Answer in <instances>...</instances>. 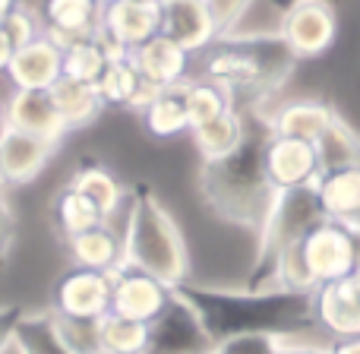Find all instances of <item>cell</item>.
I'll return each mask as SVG.
<instances>
[{
	"label": "cell",
	"instance_id": "1",
	"mask_svg": "<svg viewBox=\"0 0 360 354\" xmlns=\"http://www.w3.org/2000/svg\"><path fill=\"white\" fill-rule=\"evenodd\" d=\"M124 263L158 279L168 288H184L190 279V253L184 231L165 203L149 190H139L127 209L124 225Z\"/></svg>",
	"mask_w": 360,
	"mask_h": 354
},
{
	"label": "cell",
	"instance_id": "2",
	"mask_svg": "<svg viewBox=\"0 0 360 354\" xmlns=\"http://www.w3.org/2000/svg\"><path fill=\"white\" fill-rule=\"evenodd\" d=\"M360 269V244L351 225L323 218L304 237L288 244L272 260L275 288L294 294H313L319 285Z\"/></svg>",
	"mask_w": 360,
	"mask_h": 354
},
{
	"label": "cell",
	"instance_id": "3",
	"mask_svg": "<svg viewBox=\"0 0 360 354\" xmlns=\"http://www.w3.org/2000/svg\"><path fill=\"white\" fill-rule=\"evenodd\" d=\"M149 354H212L218 345L184 288L171 294L168 307L158 313L155 323H149Z\"/></svg>",
	"mask_w": 360,
	"mask_h": 354
},
{
	"label": "cell",
	"instance_id": "4",
	"mask_svg": "<svg viewBox=\"0 0 360 354\" xmlns=\"http://www.w3.org/2000/svg\"><path fill=\"white\" fill-rule=\"evenodd\" d=\"M316 222H323V209H319V199H316V184L275 193L272 206H269V212H266V231H262L266 260L272 263L288 244L304 237Z\"/></svg>",
	"mask_w": 360,
	"mask_h": 354
},
{
	"label": "cell",
	"instance_id": "5",
	"mask_svg": "<svg viewBox=\"0 0 360 354\" xmlns=\"http://www.w3.org/2000/svg\"><path fill=\"white\" fill-rule=\"evenodd\" d=\"M262 175L275 193L316 184V177L323 175L316 146L307 143V139L269 133L266 146H262Z\"/></svg>",
	"mask_w": 360,
	"mask_h": 354
},
{
	"label": "cell",
	"instance_id": "6",
	"mask_svg": "<svg viewBox=\"0 0 360 354\" xmlns=\"http://www.w3.org/2000/svg\"><path fill=\"white\" fill-rule=\"evenodd\" d=\"M335 10L329 0H294L281 16L278 38L294 57H319L335 42Z\"/></svg>",
	"mask_w": 360,
	"mask_h": 354
},
{
	"label": "cell",
	"instance_id": "7",
	"mask_svg": "<svg viewBox=\"0 0 360 354\" xmlns=\"http://www.w3.org/2000/svg\"><path fill=\"white\" fill-rule=\"evenodd\" d=\"M310 310L316 326L332 339H357L360 336V269L329 285H319L310 294Z\"/></svg>",
	"mask_w": 360,
	"mask_h": 354
},
{
	"label": "cell",
	"instance_id": "8",
	"mask_svg": "<svg viewBox=\"0 0 360 354\" xmlns=\"http://www.w3.org/2000/svg\"><path fill=\"white\" fill-rule=\"evenodd\" d=\"M111 310V275L95 269H70L54 288V313L60 320L95 323Z\"/></svg>",
	"mask_w": 360,
	"mask_h": 354
},
{
	"label": "cell",
	"instance_id": "9",
	"mask_svg": "<svg viewBox=\"0 0 360 354\" xmlns=\"http://www.w3.org/2000/svg\"><path fill=\"white\" fill-rule=\"evenodd\" d=\"M171 294L174 288L162 285L158 279L127 266V263L111 272V313H120V317L155 323L158 313L168 307Z\"/></svg>",
	"mask_w": 360,
	"mask_h": 354
},
{
	"label": "cell",
	"instance_id": "10",
	"mask_svg": "<svg viewBox=\"0 0 360 354\" xmlns=\"http://www.w3.org/2000/svg\"><path fill=\"white\" fill-rule=\"evenodd\" d=\"M101 0H38L44 35L57 48H70L76 42L95 38L101 32Z\"/></svg>",
	"mask_w": 360,
	"mask_h": 354
},
{
	"label": "cell",
	"instance_id": "11",
	"mask_svg": "<svg viewBox=\"0 0 360 354\" xmlns=\"http://www.w3.org/2000/svg\"><path fill=\"white\" fill-rule=\"evenodd\" d=\"M101 32L136 51L162 32V0H108L101 6Z\"/></svg>",
	"mask_w": 360,
	"mask_h": 354
},
{
	"label": "cell",
	"instance_id": "12",
	"mask_svg": "<svg viewBox=\"0 0 360 354\" xmlns=\"http://www.w3.org/2000/svg\"><path fill=\"white\" fill-rule=\"evenodd\" d=\"M162 32L186 54L205 51L215 38H221L209 0H162Z\"/></svg>",
	"mask_w": 360,
	"mask_h": 354
},
{
	"label": "cell",
	"instance_id": "13",
	"mask_svg": "<svg viewBox=\"0 0 360 354\" xmlns=\"http://www.w3.org/2000/svg\"><path fill=\"white\" fill-rule=\"evenodd\" d=\"M60 76L63 51L48 35L16 48L10 57V67H6V80L13 82V89H22V92H51Z\"/></svg>",
	"mask_w": 360,
	"mask_h": 354
},
{
	"label": "cell",
	"instance_id": "14",
	"mask_svg": "<svg viewBox=\"0 0 360 354\" xmlns=\"http://www.w3.org/2000/svg\"><path fill=\"white\" fill-rule=\"evenodd\" d=\"M51 152H54V143L4 124L0 127V187L6 190V187H22L35 180L48 165Z\"/></svg>",
	"mask_w": 360,
	"mask_h": 354
},
{
	"label": "cell",
	"instance_id": "15",
	"mask_svg": "<svg viewBox=\"0 0 360 354\" xmlns=\"http://www.w3.org/2000/svg\"><path fill=\"white\" fill-rule=\"evenodd\" d=\"M4 124L13 127V130L32 133L38 139H48V143H60L63 133H67V124L57 114L54 99L51 92H22V89H13V95L6 99L4 108Z\"/></svg>",
	"mask_w": 360,
	"mask_h": 354
},
{
	"label": "cell",
	"instance_id": "16",
	"mask_svg": "<svg viewBox=\"0 0 360 354\" xmlns=\"http://www.w3.org/2000/svg\"><path fill=\"white\" fill-rule=\"evenodd\" d=\"M130 61L139 70V76L155 89H168L184 82L186 67H190V54L177 42H171L165 32H158L155 38H149L136 51H130Z\"/></svg>",
	"mask_w": 360,
	"mask_h": 354
},
{
	"label": "cell",
	"instance_id": "17",
	"mask_svg": "<svg viewBox=\"0 0 360 354\" xmlns=\"http://www.w3.org/2000/svg\"><path fill=\"white\" fill-rule=\"evenodd\" d=\"M316 199L323 218L332 222H357L360 218V165L357 168L323 171L316 177Z\"/></svg>",
	"mask_w": 360,
	"mask_h": 354
},
{
	"label": "cell",
	"instance_id": "18",
	"mask_svg": "<svg viewBox=\"0 0 360 354\" xmlns=\"http://www.w3.org/2000/svg\"><path fill=\"white\" fill-rule=\"evenodd\" d=\"M101 92V101L105 105H114V108H133V111L143 114L149 108V101L155 99L158 89L149 86V82L139 76V70L133 67V61H114L105 67L101 80L95 82Z\"/></svg>",
	"mask_w": 360,
	"mask_h": 354
},
{
	"label": "cell",
	"instance_id": "19",
	"mask_svg": "<svg viewBox=\"0 0 360 354\" xmlns=\"http://www.w3.org/2000/svg\"><path fill=\"white\" fill-rule=\"evenodd\" d=\"M70 256L76 266L95 269V272L111 275L114 269L124 266V237L111 228L108 222H101L98 228H89L82 234L70 237Z\"/></svg>",
	"mask_w": 360,
	"mask_h": 354
},
{
	"label": "cell",
	"instance_id": "20",
	"mask_svg": "<svg viewBox=\"0 0 360 354\" xmlns=\"http://www.w3.org/2000/svg\"><path fill=\"white\" fill-rule=\"evenodd\" d=\"M13 351L16 354H76L70 348L60 317L54 310L22 313V320L16 326V339H13Z\"/></svg>",
	"mask_w": 360,
	"mask_h": 354
},
{
	"label": "cell",
	"instance_id": "21",
	"mask_svg": "<svg viewBox=\"0 0 360 354\" xmlns=\"http://www.w3.org/2000/svg\"><path fill=\"white\" fill-rule=\"evenodd\" d=\"M190 133H193V139H196V149L205 165H218V162H224V158L237 156V152L243 149V143H247V124H243L237 108H231V111L221 114L218 120H212V124L199 127V130H190Z\"/></svg>",
	"mask_w": 360,
	"mask_h": 354
},
{
	"label": "cell",
	"instance_id": "22",
	"mask_svg": "<svg viewBox=\"0 0 360 354\" xmlns=\"http://www.w3.org/2000/svg\"><path fill=\"white\" fill-rule=\"evenodd\" d=\"M51 99H54V108L63 118L67 130L86 127L89 120H95L98 111L105 108L98 86H95V82L73 80V76H60V80L54 82V89H51Z\"/></svg>",
	"mask_w": 360,
	"mask_h": 354
},
{
	"label": "cell",
	"instance_id": "23",
	"mask_svg": "<svg viewBox=\"0 0 360 354\" xmlns=\"http://www.w3.org/2000/svg\"><path fill=\"white\" fill-rule=\"evenodd\" d=\"M335 111L323 101L313 99H300L291 101V105L278 108L272 118V133L278 137H294V139H307V143H316L323 137V130L332 124Z\"/></svg>",
	"mask_w": 360,
	"mask_h": 354
},
{
	"label": "cell",
	"instance_id": "24",
	"mask_svg": "<svg viewBox=\"0 0 360 354\" xmlns=\"http://www.w3.org/2000/svg\"><path fill=\"white\" fill-rule=\"evenodd\" d=\"M184 105L190 130H199V127L212 124V120H218L221 114H228L234 108V92L224 89L221 82L202 76V80L184 82Z\"/></svg>",
	"mask_w": 360,
	"mask_h": 354
},
{
	"label": "cell",
	"instance_id": "25",
	"mask_svg": "<svg viewBox=\"0 0 360 354\" xmlns=\"http://www.w3.org/2000/svg\"><path fill=\"white\" fill-rule=\"evenodd\" d=\"M184 82L168 86V89H158L155 99H152L149 108L143 111V124H146V130H149L152 137L171 139V137H177V133L190 130L186 105H184Z\"/></svg>",
	"mask_w": 360,
	"mask_h": 354
},
{
	"label": "cell",
	"instance_id": "26",
	"mask_svg": "<svg viewBox=\"0 0 360 354\" xmlns=\"http://www.w3.org/2000/svg\"><path fill=\"white\" fill-rule=\"evenodd\" d=\"M149 323H139V320L120 317V313L108 310L98 320V345L101 351L111 354H149Z\"/></svg>",
	"mask_w": 360,
	"mask_h": 354
},
{
	"label": "cell",
	"instance_id": "27",
	"mask_svg": "<svg viewBox=\"0 0 360 354\" xmlns=\"http://www.w3.org/2000/svg\"><path fill=\"white\" fill-rule=\"evenodd\" d=\"M70 187L79 190L82 196L92 199L95 209L105 215V222L124 206V199H127L124 184H120L108 168H101V165H86V168H79L73 177H70Z\"/></svg>",
	"mask_w": 360,
	"mask_h": 354
},
{
	"label": "cell",
	"instance_id": "28",
	"mask_svg": "<svg viewBox=\"0 0 360 354\" xmlns=\"http://www.w3.org/2000/svg\"><path fill=\"white\" fill-rule=\"evenodd\" d=\"M316 156L323 171H338V168H357L360 165V137L345 124L342 118H332V124L323 130L316 139Z\"/></svg>",
	"mask_w": 360,
	"mask_h": 354
},
{
	"label": "cell",
	"instance_id": "29",
	"mask_svg": "<svg viewBox=\"0 0 360 354\" xmlns=\"http://www.w3.org/2000/svg\"><path fill=\"white\" fill-rule=\"evenodd\" d=\"M54 218H57V228L63 231L67 241L76 234H82V231H89V228H98V225L105 222V215L95 209L92 199L82 196V193L73 190L70 184H67V190H60V196H57Z\"/></svg>",
	"mask_w": 360,
	"mask_h": 354
},
{
	"label": "cell",
	"instance_id": "30",
	"mask_svg": "<svg viewBox=\"0 0 360 354\" xmlns=\"http://www.w3.org/2000/svg\"><path fill=\"white\" fill-rule=\"evenodd\" d=\"M108 67V57L101 51L98 38H86L70 48H63V76H73L82 82H98Z\"/></svg>",
	"mask_w": 360,
	"mask_h": 354
},
{
	"label": "cell",
	"instance_id": "31",
	"mask_svg": "<svg viewBox=\"0 0 360 354\" xmlns=\"http://www.w3.org/2000/svg\"><path fill=\"white\" fill-rule=\"evenodd\" d=\"M4 32L10 35L13 48H22V44L35 42V38L44 35V25L38 10H29V6H19L16 13H10V19L4 23Z\"/></svg>",
	"mask_w": 360,
	"mask_h": 354
},
{
	"label": "cell",
	"instance_id": "32",
	"mask_svg": "<svg viewBox=\"0 0 360 354\" xmlns=\"http://www.w3.org/2000/svg\"><path fill=\"white\" fill-rule=\"evenodd\" d=\"M275 354H332V342H310L294 332H281L275 339Z\"/></svg>",
	"mask_w": 360,
	"mask_h": 354
},
{
	"label": "cell",
	"instance_id": "33",
	"mask_svg": "<svg viewBox=\"0 0 360 354\" xmlns=\"http://www.w3.org/2000/svg\"><path fill=\"white\" fill-rule=\"evenodd\" d=\"M25 310H19V307H0V354L13 351V339H16V326L19 320H22Z\"/></svg>",
	"mask_w": 360,
	"mask_h": 354
},
{
	"label": "cell",
	"instance_id": "34",
	"mask_svg": "<svg viewBox=\"0 0 360 354\" xmlns=\"http://www.w3.org/2000/svg\"><path fill=\"white\" fill-rule=\"evenodd\" d=\"M10 234H13V212H10V203H6L4 187H0V250L10 241Z\"/></svg>",
	"mask_w": 360,
	"mask_h": 354
},
{
	"label": "cell",
	"instance_id": "35",
	"mask_svg": "<svg viewBox=\"0 0 360 354\" xmlns=\"http://www.w3.org/2000/svg\"><path fill=\"white\" fill-rule=\"evenodd\" d=\"M13 42H10V35L4 32V25H0V73H6V67H10V57H13Z\"/></svg>",
	"mask_w": 360,
	"mask_h": 354
},
{
	"label": "cell",
	"instance_id": "36",
	"mask_svg": "<svg viewBox=\"0 0 360 354\" xmlns=\"http://www.w3.org/2000/svg\"><path fill=\"white\" fill-rule=\"evenodd\" d=\"M332 354H360V336L357 339H338V342H332Z\"/></svg>",
	"mask_w": 360,
	"mask_h": 354
},
{
	"label": "cell",
	"instance_id": "37",
	"mask_svg": "<svg viewBox=\"0 0 360 354\" xmlns=\"http://www.w3.org/2000/svg\"><path fill=\"white\" fill-rule=\"evenodd\" d=\"M22 6V0H0V25L10 19V13H16Z\"/></svg>",
	"mask_w": 360,
	"mask_h": 354
},
{
	"label": "cell",
	"instance_id": "38",
	"mask_svg": "<svg viewBox=\"0 0 360 354\" xmlns=\"http://www.w3.org/2000/svg\"><path fill=\"white\" fill-rule=\"evenodd\" d=\"M351 228H354V234H357V244H360V218H357V222H351Z\"/></svg>",
	"mask_w": 360,
	"mask_h": 354
},
{
	"label": "cell",
	"instance_id": "39",
	"mask_svg": "<svg viewBox=\"0 0 360 354\" xmlns=\"http://www.w3.org/2000/svg\"><path fill=\"white\" fill-rule=\"evenodd\" d=\"M95 354H111V351H95Z\"/></svg>",
	"mask_w": 360,
	"mask_h": 354
},
{
	"label": "cell",
	"instance_id": "40",
	"mask_svg": "<svg viewBox=\"0 0 360 354\" xmlns=\"http://www.w3.org/2000/svg\"><path fill=\"white\" fill-rule=\"evenodd\" d=\"M0 127H4V118H0Z\"/></svg>",
	"mask_w": 360,
	"mask_h": 354
}]
</instances>
